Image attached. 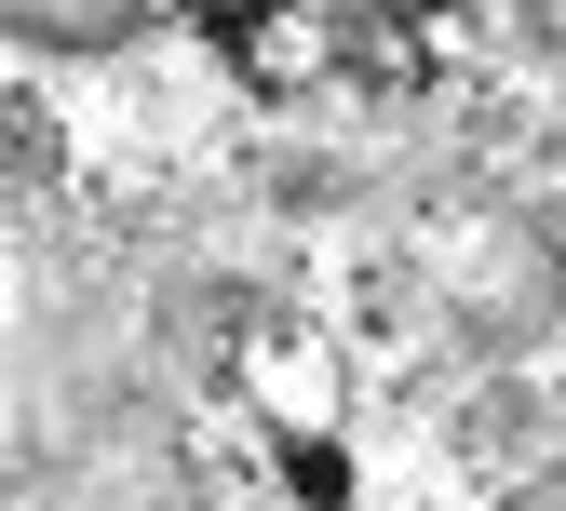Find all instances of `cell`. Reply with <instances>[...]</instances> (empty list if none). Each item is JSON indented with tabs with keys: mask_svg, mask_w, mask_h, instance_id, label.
Masks as SVG:
<instances>
[{
	"mask_svg": "<svg viewBox=\"0 0 566 511\" xmlns=\"http://www.w3.org/2000/svg\"><path fill=\"white\" fill-rule=\"evenodd\" d=\"M365 14H378V28H405V41H418V28H446V14H459V0H365Z\"/></svg>",
	"mask_w": 566,
	"mask_h": 511,
	"instance_id": "cell-2",
	"label": "cell"
},
{
	"mask_svg": "<svg viewBox=\"0 0 566 511\" xmlns=\"http://www.w3.org/2000/svg\"><path fill=\"white\" fill-rule=\"evenodd\" d=\"M243 377H256V404H270L283 430H337V350H324V337L270 323V337L243 350Z\"/></svg>",
	"mask_w": 566,
	"mask_h": 511,
	"instance_id": "cell-1",
	"label": "cell"
}]
</instances>
